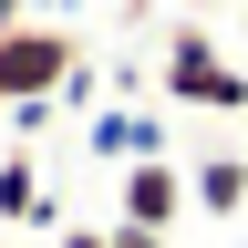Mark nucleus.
<instances>
[{
	"mask_svg": "<svg viewBox=\"0 0 248 248\" xmlns=\"http://www.w3.org/2000/svg\"><path fill=\"white\" fill-rule=\"evenodd\" d=\"M93 73L83 62V42H73V21H21L11 42H0V104H62V93H73Z\"/></svg>",
	"mask_w": 248,
	"mask_h": 248,
	"instance_id": "1",
	"label": "nucleus"
},
{
	"mask_svg": "<svg viewBox=\"0 0 248 248\" xmlns=\"http://www.w3.org/2000/svg\"><path fill=\"white\" fill-rule=\"evenodd\" d=\"M166 93H176V104H197V114H248V73L207 42L197 21L166 31Z\"/></svg>",
	"mask_w": 248,
	"mask_h": 248,
	"instance_id": "2",
	"label": "nucleus"
},
{
	"mask_svg": "<svg viewBox=\"0 0 248 248\" xmlns=\"http://www.w3.org/2000/svg\"><path fill=\"white\" fill-rule=\"evenodd\" d=\"M186 207H197V186H186V166H176V155H145V166H124V228H155V238H166Z\"/></svg>",
	"mask_w": 248,
	"mask_h": 248,
	"instance_id": "3",
	"label": "nucleus"
},
{
	"mask_svg": "<svg viewBox=\"0 0 248 248\" xmlns=\"http://www.w3.org/2000/svg\"><path fill=\"white\" fill-rule=\"evenodd\" d=\"M186 186H197V207H217V217L248 207V166H238V155H197V166H186Z\"/></svg>",
	"mask_w": 248,
	"mask_h": 248,
	"instance_id": "4",
	"label": "nucleus"
},
{
	"mask_svg": "<svg viewBox=\"0 0 248 248\" xmlns=\"http://www.w3.org/2000/svg\"><path fill=\"white\" fill-rule=\"evenodd\" d=\"M0 217H52L42 176H31V155H0Z\"/></svg>",
	"mask_w": 248,
	"mask_h": 248,
	"instance_id": "5",
	"label": "nucleus"
},
{
	"mask_svg": "<svg viewBox=\"0 0 248 248\" xmlns=\"http://www.w3.org/2000/svg\"><path fill=\"white\" fill-rule=\"evenodd\" d=\"M31 11H42V0H0V42H11V31H21Z\"/></svg>",
	"mask_w": 248,
	"mask_h": 248,
	"instance_id": "6",
	"label": "nucleus"
},
{
	"mask_svg": "<svg viewBox=\"0 0 248 248\" xmlns=\"http://www.w3.org/2000/svg\"><path fill=\"white\" fill-rule=\"evenodd\" d=\"M114 248H166V238H155V228H104Z\"/></svg>",
	"mask_w": 248,
	"mask_h": 248,
	"instance_id": "7",
	"label": "nucleus"
},
{
	"mask_svg": "<svg viewBox=\"0 0 248 248\" xmlns=\"http://www.w3.org/2000/svg\"><path fill=\"white\" fill-rule=\"evenodd\" d=\"M62 248H114V238H83V228H62Z\"/></svg>",
	"mask_w": 248,
	"mask_h": 248,
	"instance_id": "8",
	"label": "nucleus"
},
{
	"mask_svg": "<svg viewBox=\"0 0 248 248\" xmlns=\"http://www.w3.org/2000/svg\"><path fill=\"white\" fill-rule=\"evenodd\" d=\"M42 11H62V21H73V11H83V0H42Z\"/></svg>",
	"mask_w": 248,
	"mask_h": 248,
	"instance_id": "9",
	"label": "nucleus"
}]
</instances>
